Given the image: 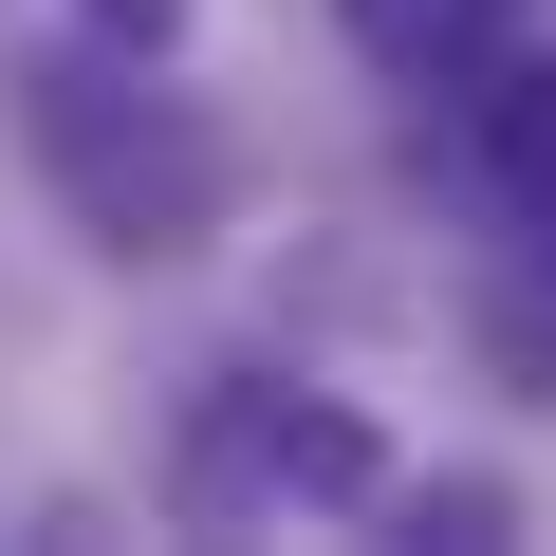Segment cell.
<instances>
[{"instance_id":"6da1fadb","label":"cell","mask_w":556,"mask_h":556,"mask_svg":"<svg viewBox=\"0 0 556 556\" xmlns=\"http://www.w3.org/2000/svg\"><path fill=\"white\" fill-rule=\"evenodd\" d=\"M0 93H20V149H38V186H56V223H75L93 260L167 278V260H204V241L241 223V130H223L204 93H167V56L56 38V56H20Z\"/></svg>"},{"instance_id":"7a4b0ae2","label":"cell","mask_w":556,"mask_h":556,"mask_svg":"<svg viewBox=\"0 0 556 556\" xmlns=\"http://www.w3.org/2000/svg\"><path fill=\"white\" fill-rule=\"evenodd\" d=\"M167 519H186V538L390 519V427H371L353 390H278V371H223V390L167 427Z\"/></svg>"},{"instance_id":"3957f363","label":"cell","mask_w":556,"mask_h":556,"mask_svg":"<svg viewBox=\"0 0 556 556\" xmlns=\"http://www.w3.org/2000/svg\"><path fill=\"white\" fill-rule=\"evenodd\" d=\"M464 130H482V186L556 241V56H482L464 75Z\"/></svg>"},{"instance_id":"277c9868","label":"cell","mask_w":556,"mask_h":556,"mask_svg":"<svg viewBox=\"0 0 556 556\" xmlns=\"http://www.w3.org/2000/svg\"><path fill=\"white\" fill-rule=\"evenodd\" d=\"M353 38H371L390 75H427V93H464V75L501 56V0H353Z\"/></svg>"},{"instance_id":"5b68a950","label":"cell","mask_w":556,"mask_h":556,"mask_svg":"<svg viewBox=\"0 0 556 556\" xmlns=\"http://www.w3.org/2000/svg\"><path fill=\"white\" fill-rule=\"evenodd\" d=\"M390 538H464L482 556V538H519V482H482V464L464 482H390Z\"/></svg>"},{"instance_id":"8992f818","label":"cell","mask_w":556,"mask_h":556,"mask_svg":"<svg viewBox=\"0 0 556 556\" xmlns=\"http://www.w3.org/2000/svg\"><path fill=\"white\" fill-rule=\"evenodd\" d=\"M93 38H130V56H186V0H93Z\"/></svg>"}]
</instances>
